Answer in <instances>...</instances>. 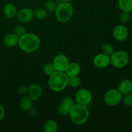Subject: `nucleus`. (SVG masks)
<instances>
[{
	"label": "nucleus",
	"mask_w": 132,
	"mask_h": 132,
	"mask_svg": "<svg viewBox=\"0 0 132 132\" xmlns=\"http://www.w3.org/2000/svg\"><path fill=\"white\" fill-rule=\"evenodd\" d=\"M117 4L122 12H132V0H118Z\"/></svg>",
	"instance_id": "nucleus-20"
},
{
	"label": "nucleus",
	"mask_w": 132,
	"mask_h": 132,
	"mask_svg": "<svg viewBox=\"0 0 132 132\" xmlns=\"http://www.w3.org/2000/svg\"><path fill=\"white\" fill-rule=\"evenodd\" d=\"M81 85V79L79 76L68 77V86L72 88H77Z\"/></svg>",
	"instance_id": "nucleus-22"
},
{
	"label": "nucleus",
	"mask_w": 132,
	"mask_h": 132,
	"mask_svg": "<svg viewBox=\"0 0 132 132\" xmlns=\"http://www.w3.org/2000/svg\"><path fill=\"white\" fill-rule=\"evenodd\" d=\"M34 10V17L39 21L45 20L48 16V12L44 8H37Z\"/></svg>",
	"instance_id": "nucleus-21"
},
{
	"label": "nucleus",
	"mask_w": 132,
	"mask_h": 132,
	"mask_svg": "<svg viewBox=\"0 0 132 132\" xmlns=\"http://www.w3.org/2000/svg\"><path fill=\"white\" fill-rule=\"evenodd\" d=\"M5 116V109L3 105L0 104V121H2Z\"/></svg>",
	"instance_id": "nucleus-30"
},
{
	"label": "nucleus",
	"mask_w": 132,
	"mask_h": 132,
	"mask_svg": "<svg viewBox=\"0 0 132 132\" xmlns=\"http://www.w3.org/2000/svg\"><path fill=\"white\" fill-rule=\"evenodd\" d=\"M112 36L116 41L118 42H123L126 41L128 37V29L124 24H119L116 26L113 29Z\"/></svg>",
	"instance_id": "nucleus-9"
},
{
	"label": "nucleus",
	"mask_w": 132,
	"mask_h": 132,
	"mask_svg": "<svg viewBox=\"0 0 132 132\" xmlns=\"http://www.w3.org/2000/svg\"><path fill=\"white\" fill-rule=\"evenodd\" d=\"M28 112H29V114L31 116H32V117H36V116H37V115H38V110H37L36 108H34V107H32V108L28 111Z\"/></svg>",
	"instance_id": "nucleus-31"
},
{
	"label": "nucleus",
	"mask_w": 132,
	"mask_h": 132,
	"mask_svg": "<svg viewBox=\"0 0 132 132\" xmlns=\"http://www.w3.org/2000/svg\"><path fill=\"white\" fill-rule=\"evenodd\" d=\"M59 2H70L72 0H58Z\"/></svg>",
	"instance_id": "nucleus-32"
},
{
	"label": "nucleus",
	"mask_w": 132,
	"mask_h": 132,
	"mask_svg": "<svg viewBox=\"0 0 132 132\" xmlns=\"http://www.w3.org/2000/svg\"><path fill=\"white\" fill-rule=\"evenodd\" d=\"M94 66L98 68H105L110 65V56L101 52L97 54L93 59Z\"/></svg>",
	"instance_id": "nucleus-12"
},
{
	"label": "nucleus",
	"mask_w": 132,
	"mask_h": 132,
	"mask_svg": "<svg viewBox=\"0 0 132 132\" xmlns=\"http://www.w3.org/2000/svg\"><path fill=\"white\" fill-rule=\"evenodd\" d=\"M43 71L44 73L46 74L49 77L51 76L52 74L56 72L55 67H54V64L52 63H48L44 65L43 68Z\"/></svg>",
	"instance_id": "nucleus-25"
},
{
	"label": "nucleus",
	"mask_w": 132,
	"mask_h": 132,
	"mask_svg": "<svg viewBox=\"0 0 132 132\" xmlns=\"http://www.w3.org/2000/svg\"><path fill=\"white\" fill-rule=\"evenodd\" d=\"M130 55L127 52L122 50L114 51L110 55V65L116 68H122L128 65Z\"/></svg>",
	"instance_id": "nucleus-5"
},
{
	"label": "nucleus",
	"mask_w": 132,
	"mask_h": 132,
	"mask_svg": "<svg viewBox=\"0 0 132 132\" xmlns=\"http://www.w3.org/2000/svg\"><path fill=\"white\" fill-rule=\"evenodd\" d=\"M126 106L131 107L132 106V94H126V95H122V102Z\"/></svg>",
	"instance_id": "nucleus-28"
},
{
	"label": "nucleus",
	"mask_w": 132,
	"mask_h": 132,
	"mask_svg": "<svg viewBox=\"0 0 132 132\" xmlns=\"http://www.w3.org/2000/svg\"><path fill=\"white\" fill-rule=\"evenodd\" d=\"M41 45L39 36L34 33H26L19 37L18 45L19 48L25 53H33L37 51Z\"/></svg>",
	"instance_id": "nucleus-1"
},
{
	"label": "nucleus",
	"mask_w": 132,
	"mask_h": 132,
	"mask_svg": "<svg viewBox=\"0 0 132 132\" xmlns=\"http://www.w3.org/2000/svg\"><path fill=\"white\" fill-rule=\"evenodd\" d=\"M131 18L130 12H122L119 15V20L122 24H127L129 23Z\"/></svg>",
	"instance_id": "nucleus-26"
},
{
	"label": "nucleus",
	"mask_w": 132,
	"mask_h": 132,
	"mask_svg": "<svg viewBox=\"0 0 132 132\" xmlns=\"http://www.w3.org/2000/svg\"><path fill=\"white\" fill-rule=\"evenodd\" d=\"M52 63L56 71L64 72L70 63V61L65 54H59L55 55L53 59Z\"/></svg>",
	"instance_id": "nucleus-10"
},
{
	"label": "nucleus",
	"mask_w": 132,
	"mask_h": 132,
	"mask_svg": "<svg viewBox=\"0 0 132 132\" xmlns=\"http://www.w3.org/2000/svg\"><path fill=\"white\" fill-rule=\"evenodd\" d=\"M58 130H59V125L55 120H48L44 124L43 131L45 132H57Z\"/></svg>",
	"instance_id": "nucleus-19"
},
{
	"label": "nucleus",
	"mask_w": 132,
	"mask_h": 132,
	"mask_svg": "<svg viewBox=\"0 0 132 132\" xmlns=\"http://www.w3.org/2000/svg\"><path fill=\"white\" fill-rule=\"evenodd\" d=\"M68 116L73 124L81 126L87 122L90 117V112L87 106L76 103L71 108Z\"/></svg>",
	"instance_id": "nucleus-2"
},
{
	"label": "nucleus",
	"mask_w": 132,
	"mask_h": 132,
	"mask_svg": "<svg viewBox=\"0 0 132 132\" xmlns=\"http://www.w3.org/2000/svg\"><path fill=\"white\" fill-rule=\"evenodd\" d=\"M58 3L54 0H47L46 2L44 3V9L46 10L47 12H52L55 11V9L57 7Z\"/></svg>",
	"instance_id": "nucleus-24"
},
{
	"label": "nucleus",
	"mask_w": 132,
	"mask_h": 132,
	"mask_svg": "<svg viewBox=\"0 0 132 132\" xmlns=\"http://www.w3.org/2000/svg\"><path fill=\"white\" fill-rule=\"evenodd\" d=\"M74 100L76 103L84 106H88L92 100V94L86 88H81L75 94Z\"/></svg>",
	"instance_id": "nucleus-8"
},
{
	"label": "nucleus",
	"mask_w": 132,
	"mask_h": 132,
	"mask_svg": "<svg viewBox=\"0 0 132 132\" xmlns=\"http://www.w3.org/2000/svg\"><path fill=\"white\" fill-rule=\"evenodd\" d=\"M28 87L24 86H19L18 89V92L21 95H25L26 94L28 93Z\"/></svg>",
	"instance_id": "nucleus-29"
},
{
	"label": "nucleus",
	"mask_w": 132,
	"mask_h": 132,
	"mask_svg": "<svg viewBox=\"0 0 132 132\" xmlns=\"http://www.w3.org/2000/svg\"><path fill=\"white\" fill-rule=\"evenodd\" d=\"M101 50L103 53L110 56L114 52L115 49L112 44L108 42H105L102 45Z\"/></svg>",
	"instance_id": "nucleus-23"
},
{
	"label": "nucleus",
	"mask_w": 132,
	"mask_h": 132,
	"mask_svg": "<svg viewBox=\"0 0 132 132\" xmlns=\"http://www.w3.org/2000/svg\"><path fill=\"white\" fill-rule=\"evenodd\" d=\"M117 89L122 95L131 94L132 93V81L128 79L122 80L119 83Z\"/></svg>",
	"instance_id": "nucleus-15"
},
{
	"label": "nucleus",
	"mask_w": 132,
	"mask_h": 132,
	"mask_svg": "<svg viewBox=\"0 0 132 132\" xmlns=\"http://www.w3.org/2000/svg\"><path fill=\"white\" fill-rule=\"evenodd\" d=\"M18 9L16 6L12 3H8L4 6L3 14L6 18L9 19H13L16 17Z\"/></svg>",
	"instance_id": "nucleus-17"
},
{
	"label": "nucleus",
	"mask_w": 132,
	"mask_h": 132,
	"mask_svg": "<svg viewBox=\"0 0 132 132\" xmlns=\"http://www.w3.org/2000/svg\"><path fill=\"white\" fill-rule=\"evenodd\" d=\"M76 104L73 98L70 95L63 97L61 100L60 104L57 107V113L59 116L67 117L69 115L71 108Z\"/></svg>",
	"instance_id": "nucleus-7"
},
{
	"label": "nucleus",
	"mask_w": 132,
	"mask_h": 132,
	"mask_svg": "<svg viewBox=\"0 0 132 132\" xmlns=\"http://www.w3.org/2000/svg\"><path fill=\"white\" fill-rule=\"evenodd\" d=\"M122 95L118 89H110L106 92L103 97L104 103L109 106H115L122 102Z\"/></svg>",
	"instance_id": "nucleus-6"
},
{
	"label": "nucleus",
	"mask_w": 132,
	"mask_h": 132,
	"mask_svg": "<svg viewBox=\"0 0 132 132\" xmlns=\"http://www.w3.org/2000/svg\"><path fill=\"white\" fill-rule=\"evenodd\" d=\"M68 79L65 72L56 71L49 76L48 85L52 91L61 92L68 86Z\"/></svg>",
	"instance_id": "nucleus-3"
},
{
	"label": "nucleus",
	"mask_w": 132,
	"mask_h": 132,
	"mask_svg": "<svg viewBox=\"0 0 132 132\" xmlns=\"http://www.w3.org/2000/svg\"><path fill=\"white\" fill-rule=\"evenodd\" d=\"M34 101L29 95H23L19 99V106L25 112H28L33 107Z\"/></svg>",
	"instance_id": "nucleus-18"
},
{
	"label": "nucleus",
	"mask_w": 132,
	"mask_h": 132,
	"mask_svg": "<svg viewBox=\"0 0 132 132\" xmlns=\"http://www.w3.org/2000/svg\"><path fill=\"white\" fill-rule=\"evenodd\" d=\"M14 33L18 37H21L27 33V30H26L25 27H23V25H18L14 28Z\"/></svg>",
	"instance_id": "nucleus-27"
},
{
	"label": "nucleus",
	"mask_w": 132,
	"mask_h": 132,
	"mask_svg": "<svg viewBox=\"0 0 132 132\" xmlns=\"http://www.w3.org/2000/svg\"><path fill=\"white\" fill-rule=\"evenodd\" d=\"M28 95L34 101L39 100L43 94V88L39 84H32L28 87Z\"/></svg>",
	"instance_id": "nucleus-13"
},
{
	"label": "nucleus",
	"mask_w": 132,
	"mask_h": 132,
	"mask_svg": "<svg viewBox=\"0 0 132 132\" xmlns=\"http://www.w3.org/2000/svg\"><path fill=\"white\" fill-rule=\"evenodd\" d=\"M54 12L57 21L66 23L73 16L74 8L70 2H59Z\"/></svg>",
	"instance_id": "nucleus-4"
},
{
	"label": "nucleus",
	"mask_w": 132,
	"mask_h": 132,
	"mask_svg": "<svg viewBox=\"0 0 132 132\" xmlns=\"http://www.w3.org/2000/svg\"><path fill=\"white\" fill-rule=\"evenodd\" d=\"M19 37H18L15 34L13 33H8L4 36L3 41L4 45L6 46L9 48H13L18 46V43H19Z\"/></svg>",
	"instance_id": "nucleus-14"
},
{
	"label": "nucleus",
	"mask_w": 132,
	"mask_h": 132,
	"mask_svg": "<svg viewBox=\"0 0 132 132\" xmlns=\"http://www.w3.org/2000/svg\"><path fill=\"white\" fill-rule=\"evenodd\" d=\"M81 67L79 64L76 62H70L64 72L68 77H73L79 76L81 73Z\"/></svg>",
	"instance_id": "nucleus-16"
},
{
	"label": "nucleus",
	"mask_w": 132,
	"mask_h": 132,
	"mask_svg": "<svg viewBox=\"0 0 132 132\" xmlns=\"http://www.w3.org/2000/svg\"><path fill=\"white\" fill-rule=\"evenodd\" d=\"M16 19L21 23H28L32 21L34 18V10L30 8L24 7L18 10L16 14Z\"/></svg>",
	"instance_id": "nucleus-11"
}]
</instances>
